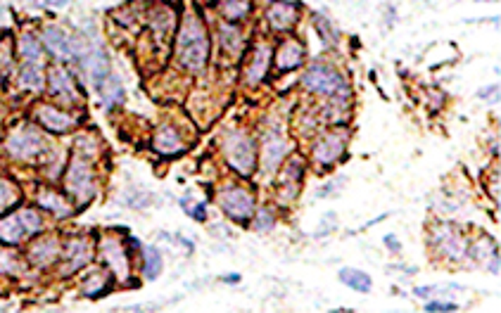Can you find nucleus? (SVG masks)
I'll return each mask as SVG.
<instances>
[{
	"mask_svg": "<svg viewBox=\"0 0 501 313\" xmlns=\"http://www.w3.org/2000/svg\"><path fill=\"white\" fill-rule=\"evenodd\" d=\"M304 59V47L297 43V40H286L278 52H276V64H278L281 72H293L302 64Z\"/></svg>",
	"mask_w": 501,
	"mask_h": 313,
	"instance_id": "nucleus-19",
	"label": "nucleus"
},
{
	"mask_svg": "<svg viewBox=\"0 0 501 313\" xmlns=\"http://www.w3.org/2000/svg\"><path fill=\"white\" fill-rule=\"evenodd\" d=\"M93 258V247H91V240L86 237H74V240L64 247V275L74 273V271L84 268L88 261Z\"/></svg>",
	"mask_w": 501,
	"mask_h": 313,
	"instance_id": "nucleus-10",
	"label": "nucleus"
},
{
	"mask_svg": "<svg viewBox=\"0 0 501 313\" xmlns=\"http://www.w3.org/2000/svg\"><path fill=\"white\" fill-rule=\"evenodd\" d=\"M435 244L439 247V251H442L444 256H449V258H461L466 254L463 237L449 226H439L435 230Z\"/></svg>",
	"mask_w": 501,
	"mask_h": 313,
	"instance_id": "nucleus-15",
	"label": "nucleus"
},
{
	"mask_svg": "<svg viewBox=\"0 0 501 313\" xmlns=\"http://www.w3.org/2000/svg\"><path fill=\"white\" fill-rule=\"evenodd\" d=\"M276 226V216L271 209H259L257 214V230H271Z\"/></svg>",
	"mask_w": 501,
	"mask_h": 313,
	"instance_id": "nucleus-33",
	"label": "nucleus"
},
{
	"mask_svg": "<svg viewBox=\"0 0 501 313\" xmlns=\"http://www.w3.org/2000/svg\"><path fill=\"white\" fill-rule=\"evenodd\" d=\"M302 86L311 93H321V95H335L340 98V93L347 98L349 88L344 84V76L340 72L330 69L326 64H314L311 69L302 76Z\"/></svg>",
	"mask_w": 501,
	"mask_h": 313,
	"instance_id": "nucleus-4",
	"label": "nucleus"
},
{
	"mask_svg": "<svg viewBox=\"0 0 501 313\" xmlns=\"http://www.w3.org/2000/svg\"><path fill=\"white\" fill-rule=\"evenodd\" d=\"M425 311H458V306L451 302H428Z\"/></svg>",
	"mask_w": 501,
	"mask_h": 313,
	"instance_id": "nucleus-35",
	"label": "nucleus"
},
{
	"mask_svg": "<svg viewBox=\"0 0 501 313\" xmlns=\"http://www.w3.org/2000/svg\"><path fill=\"white\" fill-rule=\"evenodd\" d=\"M33 114H36V119L40 121V126L48 128V131H52V133H64L77 124L69 114L60 112L57 107H52V105H38L36 110H33Z\"/></svg>",
	"mask_w": 501,
	"mask_h": 313,
	"instance_id": "nucleus-11",
	"label": "nucleus"
},
{
	"mask_svg": "<svg viewBox=\"0 0 501 313\" xmlns=\"http://www.w3.org/2000/svg\"><path fill=\"white\" fill-rule=\"evenodd\" d=\"M269 59H271L269 45H259V47H257L252 62H249L247 74H245V79H247L249 86H257L264 76H266V72H269Z\"/></svg>",
	"mask_w": 501,
	"mask_h": 313,
	"instance_id": "nucleus-22",
	"label": "nucleus"
},
{
	"mask_svg": "<svg viewBox=\"0 0 501 313\" xmlns=\"http://www.w3.org/2000/svg\"><path fill=\"white\" fill-rule=\"evenodd\" d=\"M385 242L390 244V251H399V240H395V237H392V235L385 237Z\"/></svg>",
	"mask_w": 501,
	"mask_h": 313,
	"instance_id": "nucleus-38",
	"label": "nucleus"
},
{
	"mask_svg": "<svg viewBox=\"0 0 501 313\" xmlns=\"http://www.w3.org/2000/svg\"><path fill=\"white\" fill-rule=\"evenodd\" d=\"M176 55H179V62L191 72H200L207 64L209 36L205 26L200 24V19L188 17L184 22L179 31V40H176Z\"/></svg>",
	"mask_w": 501,
	"mask_h": 313,
	"instance_id": "nucleus-1",
	"label": "nucleus"
},
{
	"mask_svg": "<svg viewBox=\"0 0 501 313\" xmlns=\"http://www.w3.org/2000/svg\"><path fill=\"white\" fill-rule=\"evenodd\" d=\"M105 290H107V278L103 273H96L84 283V295L88 297H100L105 295Z\"/></svg>",
	"mask_w": 501,
	"mask_h": 313,
	"instance_id": "nucleus-32",
	"label": "nucleus"
},
{
	"mask_svg": "<svg viewBox=\"0 0 501 313\" xmlns=\"http://www.w3.org/2000/svg\"><path fill=\"white\" fill-rule=\"evenodd\" d=\"M344 145H347V133L344 131H330L316 142L314 159L318 161V164H326V166L333 164L335 159H340L342 156Z\"/></svg>",
	"mask_w": 501,
	"mask_h": 313,
	"instance_id": "nucleus-8",
	"label": "nucleus"
},
{
	"mask_svg": "<svg viewBox=\"0 0 501 313\" xmlns=\"http://www.w3.org/2000/svg\"><path fill=\"white\" fill-rule=\"evenodd\" d=\"M340 280L347 285L349 290H354V292H361V295H366V292H371V275L368 273H364V271H359V268H342L340 271Z\"/></svg>",
	"mask_w": 501,
	"mask_h": 313,
	"instance_id": "nucleus-24",
	"label": "nucleus"
},
{
	"mask_svg": "<svg viewBox=\"0 0 501 313\" xmlns=\"http://www.w3.org/2000/svg\"><path fill=\"white\" fill-rule=\"evenodd\" d=\"M266 17H269V24L278 31H286L290 29L295 22H297V5L295 3H288V0H274L266 10Z\"/></svg>",
	"mask_w": 501,
	"mask_h": 313,
	"instance_id": "nucleus-14",
	"label": "nucleus"
},
{
	"mask_svg": "<svg viewBox=\"0 0 501 313\" xmlns=\"http://www.w3.org/2000/svg\"><path fill=\"white\" fill-rule=\"evenodd\" d=\"M221 209L226 212L231 219L245 223L254 216V197L247 193L245 188H228L223 190L221 197Z\"/></svg>",
	"mask_w": 501,
	"mask_h": 313,
	"instance_id": "nucleus-7",
	"label": "nucleus"
},
{
	"mask_svg": "<svg viewBox=\"0 0 501 313\" xmlns=\"http://www.w3.org/2000/svg\"><path fill=\"white\" fill-rule=\"evenodd\" d=\"M60 256V240L55 235H48V237H40L29 247V258L33 266H50L52 261Z\"/></svg>",
	"mask_w": 501,
	"mask_h": 313,
	"instance_id": "nucleus-13",
	"label": "nucleus"
},
{
	"mask_svg": "<svg viewBox=\"0 0 501 313\" xmlns=\"http://www.w3.org/2000/svg\"><path fill=\"white\" fill-rule=\"evenodd\" d=\"M43 43L45 47L60 59H69L74 57L72 52V38L60 29V26H45L43 29Z\"/></svg>",
	"mask_w": 501,
	"mask_h": 313,
	"instance_id": "nucleus-16",
	"label": "nucleus"
},
{
	"mask_svg": "<svg viewBox=\"0 0 501 313\" xmlns=\"http://www.w3.org/2000/svg\"><path fill=\"white\" fill-rule=\"evenodd\" d=\"M10 50H8V43L5 45H0V74H8L10 69Z\"/></svg>",
	"mask_w": 501,
	"mask_h": 313,
	"instance_id": "nucleus-36",
	"label": "nucleus"
},
{
	"mask_svg": "<svg viewBox=\"0 0 501 313\" xmlns=\"http://www.w3.org/2000/svg\"><path fill=\"white\" fill-rule=\"evenodd\" d=\"M249 0H221L219 3V12L228 22H240L249 15Z\"/></svg>",
	"mask_w": 501,
	"mask_h": 313,
	"instance_id": "nucleus-26",
	"label": "nucleus"
},
{
	"mask_svg": "<svg viewBox=\"0 0 501 313\" xmlns=\"http://www.w3.org/2000/svg\"><path fill=\"white\" fill-rule=\"evenodd\" d=\"M40 5H48V8H64L69 0H38Z\"/></svg>",
	"mask_w": 501,
	"mask_h": 313,
	"instance_id": "nucleus-37",
	"label": "nucleus"
},
{
	"mask_svg": "<svg viewBox=\"0 0 501 313\" xmlns=\"http://www.w3.org/2000/svg\"><path fill=\"white\" fill-rule=\"evenodd\" d=\"M300 169H302V161L295 156V159L286 166V171H283V183H288V197L286 200H293V197L297 195V188H300V181H302Z\"/></svg>",
	"mask_w": 501,
	"mask_h": 313,
	"instance_id": "nucleus-27",
	"label": "nucleus"
},
{
	"mask_svg": "<svg viewBox=\"0 0 501 313\" xmlns=\"http://www.w3.org/2000/svg\"><path fill=\"white\" fill-rule=\"evenodd\" d=\"M286 154H288L286 138H281V135H269V138L264 140V149H261V166L266 169V173L278 171Z\"/></svg>",
	"mask_w": 501,
	"mask_h": 313,
	"instance_id": "nucleus-12",
	"label": "nucleus"
},
{
	"mask_svg": "<svg viewBox=\"0 0 501 313\" xmlns=\"http://www.w3.org/2000/svg\"><path fill=\"white\" fill-rule=\"evenodd\" d=\"M152 147L159 154H176L184 149V142H181V135L176 133L174 126H159L152 138Z\"/></svg>",
	"mask_w": 501,
	"mask_h": 313,
	"instance_id": "nucleus-20",
	"label": "nucleus"
},
{
	"mask_svg": "<svg viewBox=\"0 0 501 313\" xmlns=\"http://www.w3.org/2000/svg\"><path fill=\"white\" fill-rule=\"evenodd\" d=\"M84 69H86L88 76H91L93 84H96V88L112 74L110 72V59H107V55L103 50L84 52Z\"/></svg>",
	"mask_w": 501,
	"mask_h": 313,
	"instance_id": "nucleus-18",
	"label": "nucleus"
},
{
	"mask_svg": "<svg viewBox=\"0 0 501 313\" xmlns=\"http://www.w3.org/2000/svg\"><path fill=\"white\" fill-rule=\"evenodd\" d=\"M19 55L24 57V62H40V43L36 36L24 33L19 38Z\"/></svg>",
	"mask_w": 501,
	"mask_h": 313,
	"instance_id": "nucleus-29",
	"label": "nucleus"
},
{
	"mask_svg": "<svg viewBox=\"0 0 501 313\" xmlns=\"http://www.w3.org/2000/svg\"><path fill=\"white\" fill-rule=\"evenodd\" d=\"M43 67L40 62H24L19 69V86L26 91H40L43 88Z\"/></svg>",
	"mask_w": 501,
	"mask_h": 313,
	"instance_id": "nucleus-23",
	"label": "nucleus"
},
{
	"mask_svg": "<svg viewBox=\"0 0 501 313\" xmlns=\"http://www.w3.org/2000/svg\"><path fill=\"white\" fill-rule=\"evenodd\" d=\"M0 263H5V266H0L3 273H17L19 261H17L15 254H10V251H3V254H0Z\"/></svg>",
	"mask_w": 501,
	"mask_h": 313,
	"instance_id": "nucleus-34",
	"label": "nucleus"
},
{
	"mask_svg": "<svg viewBox=\"0 0 501 313\" xmlns=\"http://www.w3.org/2000/svg\"><path fill=\"white\" fill-rule=\"evenodd\" d=\"M103 258L107 261V266L112 268V273L117 275V280H128V273H131V266H128V256L126 249L121 247V242L117 237H105L103 240Z\"/></svg>",
	"mask_w": 501,
	"mask_h": 313,
	"instance_id": "nucleus-9",
	"label": "nucleus"
},
{
	"mask_svg": "<svg viewBox=\"0 0 501 313\" xmlns=\"http://www.w3.org/2000/svg\"><path fill=\"white\" fill-rule=\"evenodd\" d=\"M45 142L43 135H40L33 126H22L17 131H12L5 140V149L10 152V156L15 159H29V156H36L43 152Z\"/></svg>",
	"mask_w": 501,
	"mask_h": 313,
	"instance_id": "nucleus-6",
	"label": "nucleus"
},
{
	"mask_svg": "<svg viewBox=\"0 0 501 313\" xmlns=\"http://www.w3.org/2000/svg\"><path fill=\"white\" fill-rule=\"evenodd\" d=\"M36 202L40 209H48V212L60 216V219H67V216L74 212V209L69 207V202H67L60 193H55V190H40Z\"/></svg>",
	"mask_w": 501,
	"mask_h": 313,
	"instance_id": "nucleus-21",
	"label": "nucleus"
},
{
	"mask_svg": "<svg viewBox=\"0 0 501 313\" xmlns=\"http://www.w3.org/2000/svg\"><path fill=\"white\" fill-rule=\"evenodd\" d=\"M223 149H226V159L231 169H235L240 176H249L257 166V152L254 142L249 135L242 131H231L223 138Z\"/></svg>",
	"mask_w": 501,
	"mask_h": 313,
	"instance_id": "nucleus-2",
	"label": "nucleus"
},
{
	"mask_svg": "<svg viewBox=\"0 0 501 313\" xmlns=\"http://www.w3.org/2000/svg\"><path fill=\"white\" fill-rule=\"evenodd\" d=\"M40 226H43V221H40V216L33 209H22V212L8 214L0 219V240L8 244H17L26 235L38 233Z\"/></svg>",
	"mask_w": 501,
	"mask_h": 313,
	"instance_id": "nucleus-5",
	"label": "nucleus"
},
{
	"mask_svg": "<svg viewBox=\"0 0 501 313\" xmlns=\"http://www.w3.org/2000/svg\"><path fill=\"white\" fill-rule=\"evenodd\" d=\"M48 79H50V93L55 95V98L67 102V105H74V102H77V91H74L72 76L62 69V67H52Z\"/></svg>",
	"mask_w": 501,
	"mask_h": 313,
	"instance_id": "nucleus-17",
	"label": "nucleus"
},
{
	"mask_svg": "<svg viewBox=\"0 0 501 313\" xmlns=\"http://www.w3.org/2000/svg\"><path fill=\"white\" fill-rule=\"evenodd\" d=\"M221 43L226 50H231V52H238L240 50V45H242V40H240V31L235 29V26H226V24H221Z\"/></svg>",
	"mask_w": 501,
	"mask_h": 313,
	"instance_id": "nucleus-31",
	"label": "nucleus"
},
{
	"mask_svg": "<svg viewBox=\"0 0 501 313\" xmlns=\"http://www.w3.org/2000/svg\"><path fill=\"white\" fill-rule=\"evenodd\" d=\"M98 93H100V98H103V102L107 107H114V105H119V102L124 100V88H121L119 79L112 76V74L98 86Z\"/></svg>",
	"mask_w": 501,
	"mask_h": 313,
	"instance_id": "nucleus-25",
	"label": "nucleus"
},
{
	"mask_svg": "<svg viewBox=\"0 0 501 313\" xmlns=\"http://www.w3.org/2000/svg\"><path fill=\"white\" fill-rule=\"evenodd\" d=\"M143 273L147 280H154L162 273V254L154 247H143Z\"/></svg>",
	"mask_w": 501,
	"mask_h": 313,
	"instance_id": "nucleus-28",
	"label": "nucleus"
},
{
	"mask_svg": "<svg viewBox=\"0 0 501 313\" xmlns=\"http://www.w3.org/2000/svg\"><path fill=\"white\" fill-rule=\"evenodd\" d=\"M64 188L79 204H86L96 195V181H93V169L81 154H74L69 169L64 176Z\"/></svg>",
	"mask_w": 501,
	"mask_h": 313,
	"instance_id": "nucleus-3",
	"label": "nucleus"
},
{
	"mask_svg": "<svg viewBox=\"0 0 501 313\" xmlns=\"http://www.w3.org/2000/svg\"><path fill=\"white\" fill-rule=\"evenodd\" d=\"M17 200H19L17 186L12 181H8V178H3V176H0V212H3V209H8V207H12V204H17Z\"/></svg>",
	"mask_w": 501,
	"mask_h": 313,
	"instance_id": "nucleus-30",
	"label": "nucleus"
},
{
	"mask_svg": "<svg viewBox=\"0 0 501 313\" xmlns=\"http://www.w3.org/2000/svg\"><path fill=\"white\" fill-rule=\"evenodd\" d=\"M223 280H228V283H238L240 278H238V275H228V278H223Z\"/></svg>",
	"mask_w": 501,
	"mask_h": 313,
	"instance_id": "nucleus-39",
	"label": "nucleus"
}]
</instances>
